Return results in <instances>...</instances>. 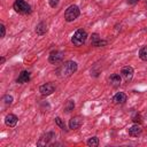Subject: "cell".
I'll use <instances>...</instances> for the list:
<instances>
[{
  "label": "cell",
  "instance_id": "obj_18",
  "mask_svg": "<svg viewBox=\"0 0 147 147\" xmlns=\"http://www.w3.org/2000/svg\"><path fill=\"white\" fill-rule=\"evenodd\" d=\"M87 146H90V147H96L98 145H99V138L98 137H92V138H90L88 140H87Z\"/></svg>",
  "mask_w": 147,
  "mask_h": 147
},
{
  "label": "cell",
  "instance_id": "obj_24",
  "mask_svg": "<svg viewBox=\"0 0 147 147\" xmlns=\"http://www.w3.org/2000/svg\"><path fill=\"white\" fill-rule=\"evenodd\" d=\"M0 30H1V38L5 37V33H6V29H5V25L3 24H0Z\"/></svg>",
  "mask_w": 147,
  "mask_h": 147
},
{
  "label": "cell",
  "instance_id": "obj_14",
  "mask_svg": "<svg viewBox=\"0 0 147 147\" xmlns=\"http://www.w3.org/2000/svg\"><path fill=\"white\" fill-rule=\"evenodd\" d=\"M126 99H127V98H126V94H125V93L118 92V93H116V94L114 95L113 101H114L115 103H117V105H123V103H125Z\"/></svg>",
  "mask_w": 147,
  "mask_h": 147
},
{
  "label": "cell",
  "instance_id": "obj_20",
  "mask_svg": "<svg viewBox=\"0 0 147 147\" xmlns=\"http://www.w3.org/2000/svg\"><path fill=\"white\" fill-rule=\"evenodd\" d=\"M2 100H3L5 105H7V106H10V105L13 103V96L9 95V94H6V95L2 98Z\"/></svg>",
  "mask_w": 147,
  "mask_h": 147
},
{
  "label": "cell",
  "instance_id": "obj_22",
  "mask_svg": "<svg viewBox=\"0 0 147 147\" xmlns=\"http://www.w3.org/2000/svg\"><path fill=\"white\" fill-rule=\"evenodd\" d=\"M59 1H60V0H49V6H51L52 8H55V7L59 5Z\"/></svg>",
  "mask_w": 147,
  "mask_h": 147
},
{
  "label": "cell",
  "instance_id": "obj_7",
  "mask_svg": "<svg viewBox=\"0 0 147 147\" xmlns=\"http://www.w3.org/2000/svg\"><path fill=\"white\" fill-rule=\"evenodd\" d=\"M54 91H55V85L52 84V83L42 84V85L39 87V92H40L41 95H49V94H52Z\"/></svg>",
  "mask_w": 147,
  "mask_h": 147
},
{
  "label": "cell",
  "instance_id": "obj_23",
  "mask_svg": "<svg viewBox=\"0 0 147 147\" xmlns=\"http://www.w3.org/2000/svg\"><path fill=\"white\" fill-rule=\"evenodd\" d=\"M132 121L136 122V123H137V122L140 123V122H141V119H140V115H139V114H136V116L132 117Z\"/></svg>",
  "mask_w": 147,
  "mask_h": 147
},
{
  "label": "cell",
  "instance_id": "obj_12",
  "mask_svg": "<svg viewBox=\"0 0 147 147\" xmlns=\"http://www.w3.org/2000/svg\"><path fill=\"white\" fill-rule=\"evenodd\" d=\"M30 80V72L26 71V70H23L21 71V74L18 75L17 79H16V83L18 84H24V83H28Z\"/></svg>",
  "mask_w": 147,
  "mask_h": 147
},
{
  "label": "cell",
  "instance_id": "obj_13",
  "mask_svg": "<svg viewBox=\"0 0 147 147\" xmlns=\"http://www.w3.org/2000/svg\"><path fill=\"white\" fill-rule=\"evenodd\" d=\"M17 119H18L17 116H15L14 114H9V115L6 116L5 123H6V125L9 126V127H14V126L17 124Z\"/></svg>",
  "mask_w": 147,
  "mask_h": 147
},
{
  "label": "cell",
  "instance_id": "obj_10",
  "mask_svg": "<svg viewBox=\"0 0 147 147\" xmlns=\"http://www.w3.org/2000/svg\"><path fill=\"white\" fill-rule=\"evenodd\" d=\"M107 44L106 40H102L98 33H93L92 34V38H91V45L94 46V47H100V46H105Z\"/></svg>",
  "mask_w": 147,
  "mask_h": 147
},
{
  "label": "cell",
  "instance_id": "obj_11",
  "mask_svg": "<svg viewBox=\"0 0 147 147\" xmlns=\"http://www.w3.org/2000/svg\"><path fill=\"white\" fill-rule=\"evenodd\" d=\"M108 80H109V84H110L113 87H118V86L121 85V83H122L121 75H118V74H113V75H110V77L108 78Z\"/></svg>",
  "mask_w": 147,
  "mask_h": 147
},
{
  "label": "cell",
  "instance_id": "obj_5",
  "mask_svg": "<svg viewBox=\"0 0 147 147\" xmlns=\"http://www.w3.org/2000/svg\"><path fill=\"white\" fill-rule=\"evenodd\" d=\"M63 57H64V53L63 52H61V51H52L49 53V55H48V61L52 64H57V63L62 62Z\"/></svg>",
  "mask_w": 147,
  "mask_h": 147
},
{
  "label": "cell",
  "instance_id": "obj_4",
  "mask_svg": "<svg viewBox=\"0 0 147 147\" xmlns=\"http://www.w3.org/2000/svg\"><path fill=\"white\" fill-rule=\"evenodd\" d=\"M79 14H80V10H79L78 6L71 5V6H69V7L65 9V11H64V20H65L67 22H72V21H75V20L79 16Z\"/></svg>",
  "mask_w": 147,
  "mask_h": 147
},
{
  "label": "cell",
  "instance_id": "obj_2",
  "mask_svg": "<svg viewBox=\"0 0 147 147\" xmlns=\"http://www.w3.org/2000/svg\"><path fill=\"white\" fill-rule=\"evenodd\" d=\"M86 39H87V32L83 29H78L71 37V42L75 46H82L85 44Z\"/></svg>",
  "mask_w": 147,
  "mask_h": 147
},
{
  "label": "cell",
  "instance_id": "obj_1",
  "mask_svg": "<svg viewBox=\"0 0 147 147\" xmlns=\"http://www.w3.org/2000/svg\"><path fill=\"white\" fill-rule=\"evenodd\" d=\"M77 69H78V65L75 61H67L56 69V75L61 78H65L71 76L74 72H76Z\"/></svg>",
  "mask_w": 147,
  "mask_h": 147
},
{
  "label": "cell",
  "instance_id": "obj_8",
  "mask_svg": "<svg viewBox=\"0 0 147 147\" xmlns=\"http://www.w3.org/2000/svg\"><path fill=\"white\" fill-rule=\"evenodd\" d=\"M121 77H123L125 80H131L132 77H133V68L130 67V65L122 68V70H121Z\"/></svg>",
  "mask_w": 147,
  "mask_h": 147
},
{
  "label": "cell",
  "instance_id": "obj_17",
  "mask_svg": "<svg viewBox=\"0 0 147 147\" xmlns=\"http://www.w3.org/2000/svg\"><path fill=\"white\" fill-rule=\"evenodd\" d=\"M139 57H140V60H142V61H147V46H144V47H141L140 48V51H139Z\"/></svg>",
  "mask_w": 147,
  "mask_h": 147
},
{
  "label": "cell",
  "instance_id": "obj_3",
  "mask_svg": "<svg viewBox=\"0 0 147 147\" xmlns=\"http://www.w3.org/2000/svg\"><path fill=\"white\" fill-rule=\"evenodd\" d=\"M13 8L15 9L16 13L22 14V15H26V14L31 13V6L28 2H25L24 0H15Z\"/></svg>",
  "mask_w": 147,
  "mask_h": 147
},
{
  "label": "cell",
  "instance_id": "obj_25",
  "mask_svg": "<svg viewBox=\"0 0 147 147\" xmlns=\"http://www.w3.org/2000/svg\"><path fill=\"white\" fill-rule=\"evenodd\" d=\"M139 0H127V3L129 5H134V3H137Z\"/></svg>",
  "mask_w": 147,
  "mask_h": 147
},
{
  "label": "cell",
  "instance_id": "obj_9",
  "mask_svg": "<svg viewBox=\"0 0 147 147\" xmlns=\"http://www.w3.org/2000/svg\"><path fill=\"white\" fill-rule=\"evenodd\" d=\"M82 124H83V118L79 117V116H75V117H72V118L69 121V127H70L71 130H77V129H79V127L82 126Z\"/></svg>",
  "mask_w": 147,
  "mask_h": 147
},
{
  "label": "cell",
  "instance_id": "obj_6",
  "mask_svg": "<svg viewBox=\"0 0 147 147\" xmlns=\"http://www.w3.org/2000/svg\"><path fill=\"white\" fill-rule=\"evenodd\" d=\"M55 133L54 132H46L45 134H42L40 137V139L38 140L37 145L38 146H47V145H51V141L55 138Z\"/></svg>",
  "mask_w": 147,
  "mask_h": 147
},
{
  "label": "cell",
  "instance_id": "obj_21",
  "mask_svg": "<svg viewBox=\"0 0 147 147\" xmlns=\"http://www.w3.org/2000/svg\"><path fill=\"white\" fill-rule=\"evenodd\" d=\"M55 123H56V125H57V126H60L62 130H64V129H65V125H64V123L62 122V119H61L60 117H55Z\"/></svg>",
  "mask_w": 147,
  "mask_h": 147
},
{
  "label": "cell",
  "instance_id": "obj_16",
  "mask_svg": "<svg viewBox=\"0 0 147 147\" xmlns=\"http://www.w3.org/2000/svg\"><path fill=\"white\" fill-rule=\"evenodd\" d=\"M46 32H47V25H46V23L45 22L38 23L37 26H36V33L38 36H44Z\"/></svg>",
  "mask_w": 147,
  "mask_h": 147
},
{
  "label": "cell",
  "instance_id": "obj_26",
  "mask_svg": "<svg viewBox=\"0 0 147 147\" xmlns=\"http://www.w3.org/2000/svg\"><path fill=\"white\" fill-rule=\"evenodd\" d=\"M3 62H5V57H3V56H2V57H1V64H2V63H3Z\"/></svg>",
  "mask_w": 147,
  "mask_h": 147
},
{
  "label": "cell",
  "instance_id": "obj_19",
  "mask_svg": "<svg viewBox=\"0 0 147 147\" xmlns=\"http://www.w3.org/2000/svg\"><path fill=\"white\" fill-rule=\"evenodd\" d=\"M74 108H75V102L72 100H69L64 107V110H65V113H70L71 110H74Z\"/></svg>",
  "mask_w": 147,
  "mask_h": 147
},
{
  "label": "cell",
  "instance_id": "obj_15",
  "mask_svg": "<svg viewBox=\"0 0 147 147\" xmlns=\"http://www.w3.org/2000/svg\"><path fill=\"white\" fill-rule=\"evenodd\" d=\"M127 132H129V134L132 136V137H138V136L142 132V129H141L138 124H134V125H132V126H130V127L127 129Z\"/></svg>",
  "mask_w": 147,
  "mask_h": 147
}]
</instances>
